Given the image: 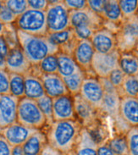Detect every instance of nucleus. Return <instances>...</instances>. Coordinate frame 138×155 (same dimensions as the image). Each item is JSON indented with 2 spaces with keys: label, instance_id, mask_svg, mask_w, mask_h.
<instances>
[{
  "label": "nucleus",
  "instance_id": "1",
  "mask_svg": "<svg viewBox=\"0 0 138 155\" xmlns=\"http://www.w3.org/2000/svg\"><path fill=\"white\" fill-rule=\"evenodd\" d=\"M82 128L77 120L54 121L45 131L48 144L63 155H69L74 149Z\"/></svg>",
  "mask_w": 138,
  "mask_h": 155
},
{
  "label": "nucleus",
  "instance_id": "2",
  "mask_svg": "<svg viewBox=\"0 0 138 155\" xmlns=\"http://www.w3.org/2000/svg\"><path fill=\"white\" fill-rule=\"evenodd\" d=\"M18 43L31 66H38L48 55L57 54L59 48L52 44L48 37H39L16 29Z\"/></svg>",
  "mask_w": 138,
  "mask_h": 155
},
{
  "label": "nucleus",
  "instance_id": "3",
  "mask_svg": "<svg viewBox=\"0 0 138 155\" xmlns=\"http://www.w3.org/2000/svg\"><path fill=\"white\" fill-rule=\"evenodd\" d=\"M14 25L17 30L34 36L46 37L48 34L46 12L43 10L29 8L22 15L17 17Z\"/></svg>",
  "mask_w": 138,
  "mask_h": 155
},
{
  "label": "nucleus",
  "instance_id": "4",
  "mask_svg": "<svg viewBox=\"0 0 138 155\" xmlns=\"http://www.w3.org/2000/svg\"><path fill=\"white\" fill-rule=\"evenodd\" d=\"M17 122L36 130H42L47 126V120L37 101L23 97L19 100Z\"/></svg>",
  "mask_w": 138,
  "mask_h": 155
},
{
  "label": "nucleus",
  "instance_id": "5",
  "mask_svg": "<svg viewBox=\"0 0 138 155\" xmlns=\"http://www.w3.org/2000/svg\"><path fill=\"white\" fill-rule=\"evenodd\" d=\"M45 12L48 34L71 28L70 9L65 5L64 1H49Z\"/></svg>",
  "mask_w": 138,
  "mask_h": 155
},
{
  "label": "nucleus",
  "instance_id": "6",
  "mask_svg": "<svg viewBox=\"0 0 138 155\" xmlns=\"http://www.w3.org/2000/svg\"><path fill=\"white\" fill-rule=\"evenodd\" d=\"M116 35L117 49L120 53L132 52L138 46V16L124 20Z\"/></svg>",
  "mask_w": 138,
  "mask_h": 155
},
{
  "label": "nucleus",
  "instance_id": "7",
  "mask_svg": "<svg viewBox=\"0 0 138 155\" xmlns=\"http://www.w3.org/2000/svg\"><path fill=\"white\" fill-rule=\"evenodd\" d=\"M119 58L118 49L106 54L95 53L91 66L92 75L98 78H108L111 72L119 68Z\"/></svg>",
  "mask_w": 138,
  "mask_h": 155
},
{
  "label": "nucleus",
  "instance_id": "8",
  "mask_svg": "<svg viewBox=\"0 0 138 155\" xmlns=\"http://www.w3.org/2000/svg\"><path fill=\"white\" fill-rule=\"evenodd\" d=\"M99 80L104 91L99 111L115 119L120 118V104L121 97L108 78H99Z\"/></svg>",
  "mask_w": 138,
  "mask_h": 155
},
{
  "label": "nucleus",
  "instance_id": "9",
  "mask_svg": "<svg viewBox=\"0 0 138 155\" xmlns=\"http://www.w3.org/2000/svg\"><path fill=\"white\" fill-rule=\"evenodd\" d=\"M79 95L98 111L104 95V91L98 77L87 75L84 79Z\"/></svg>",
  "mask_w": 138,
  "mask_h": 155
},
{
  "label": "nucleus",
  "instance_id": "10",
  "mask_svg": "<svg viewBox=\"0 0 138 155\" xmlns=\"http://www.w3.org/2000/svg\"><path fill=\"white\" fill-rule=\"evenodd\" d=\"M90 40L94 50L97 54H106L117 49L115 32L105 26L97 30Z\"/></svg>",
  "mask_w": 138,
  "mask_h": 155
},
{
  "label": "nucleus",
  "instance_id": "11",
  "mask_svg": "<svg viewBox=\"0 0 138 155\" xmlns=\"http://www.w3.org/2000/svg\"><path fill=\"white\" fill-rule=\"evenodd\" d=\"M70 20L71 28L88 26L98 30L104 26V20L94 13L90 8H86L80 10H70Z\"/></svg>",
  "mask_w": 138,
  "mask_h": 155
},
{
  "label": "nucleus",
  "instance_id": "12",
  "mask_svg": "<svg viewBox=\"0 0 138 155\" xmlns=\"http://www.w3.org/2000/svg\"><path fill=\"white\" fill-rule=\"evenodd\" d=\"M6 70L9 73H15L25 76L31 72L32 66L25 57L23 50L20 45L10 48L5 61Z\"/></svg>",
  "mask_w": 138,
  "mask_h": 155
},
{
  "label": "nucleus",
  "instance_id": "13",
  "mask_svg": "<svg viewBox=\"0 0 138 155\" xmlns=\"http://www.w3.org/2000/svg\"><path fill=\"white\" fill-rule=\"evenodd\" d=\"M19 100L11 94L0 95V130L17 122Z\"/></svg>",
  "mask_w": 138,
  "mask_h": 155
},
{
  "label": "nucleus",
  "instance_id": "14",
  "mask_svg": "<svg viewBox=\"0 0 138 155\" xmlns=\"http://www.w3.org/2000/svg\"><path fill=\"white\" fill-rule=\"evenodd\" d=\"M95 53L91 40H81L77 42L72 54L76 64L87 75L93 76L91 66Z\"/></svg>",
  "mask_w": 138,
  "mask_h": 155
},
{
  "label": "nucleus",
  "instance_id": "15",
  "mask_svg": "<svg viewBox=\"0 0 138 155\" xmlns=\"http://www.w3.org/2000/svg\"><path fill=\"white\" fill-rule=\"evenodd\" d=\"M38 130L16 122L6 128L1 129L0 134L14 147L22 146L27 141V139Z\"/></svg>",
  "mask_w": 138,
  "mask_h": 155
},
{
  "label": "nucleus",
  "instance_id": "16",
  "mask_svg": "<svg viewBox=\"0 0 138 155\" xmlns=\"http://www.w3.org/2000/svg\"><path fill=\"white\" fill-rule=\"evenodd\" d=\"M53 115L54 121L76 120L74 97L68 94L53 98Z\"/></svg>",
  "mask_w": 138,
  "mask_h": 155
},
{
  "label": "nucleus",
  "instance_id": "17",
  "mask_svg": "<svg viewBox=\"0 0 138 155\" xmlns=\"http://www.w3.org/2000/svg\"><path fill=\"white\" fill-rule=\"evenodd\" d=\"M74 104L76 120L83 127L90 129L96 121L97 113L98 110L88 102L84 100L79 94L74 97Z\"/></svg>",
  "mask_w": 138,
  "mask_h": 155
},
{
  "label": "nucleus",
  "instance_id": "18",
  "mask_svg": "<svg viewBox=\"0 0 138 155\" xmlns=\"http://www.w3.org/2000/svg\"><path fill=\"white\" fill-rule=\"evenodd\" d=\"M47 96L51 98L68 95L67 87L64 79L59 74H42L40 76Z\"/></svg>",
  "mask_w": 138,
  "mask_h": 155
},
{
  "label": "nucleus",
  "instance_id": "19",
  "mask_svg": "<svg viewBox=\"0 0 138 155\" xmlns=\"http://www.w3.org/2000/svg\"><path fill=\"white\" fill-rule=\"evenodd\" d=\"M120 117L129 127L138 126V98L121 97Z\"/></svg>",
  "mask_w": 138,
  "mask_h": 155
},
{
  "label": "nucleus",
  "instance_id": "20",
  "mask_svg": "<svg viewBox=\"0 0 138 155\" xmlns=\"http://www.w3.org/2000/svg\"><path fill=\"white\" fill-rule=\"evenodd\" d=\"M98 143L91 131L83 127L74 149L69 155H97Z\"/></svg>",
  "mask_w": 138,
  "mask_h": 155
},
{
  "label": "nucleus",
  "instance_id": "21",
  "mask_svg": "<svg viewBox=\"0 0 138 155\" xmlns=\"http://www.w3.org/2000/svg\"><path fill=\"white\" fill-rule=\"evenodd\" d=\"M24 76H25V97L37 101L44 95H46L40 76L33 74L31 71Z\"/></svg>",
  "mask_w": 138,
  "mask_h": 155
},
{
  "label": "nucleus",
  "instance_id": "22",
  "mask_svg": "<svg viewBox=\"0 0 138 155\" xmlns=\"http://www.w3.org/2000/svg\"><path fill=\"white\" fill-rule=\"evenodd\" d=\"M47 143L45 131L38 130L31 135L21 147L25 155H41Z\"/></svg>",
  "mask_w": 138,
  "mask_h": 155
},
{
  "label": "nucleus",
  "instance_id": "23",
  "mask_svg": "<svg viewBox=\"0 0 138 155\" xmlns=\"http://www.w3.org/2000/svg\"><path fill=\"white\" fill-rule=\"evenodd\" d=\"M56 56L58 59V74L62 78L72 76L82 71L76 64L72 55L59 51Z\"/></svg>",
  "mask_w": 138,
  "mask_h": 155
},
{
  "label": "nucleus",
  "instance_id": "24",
  "mask_svg": "<svg viewBox=\"0 0 138 155\" xmlns=\"http://www.w3.org/2000/svg\"><path fill=\"white\" fill-rule=\"evenodd\" d=\"M102 18L105 22L120 26L124 21V17L118 0H107Z\"/></svg>",
  "mask_w": 138,
  "mask_h": 155
},
{
  "label": "nucleus",
  "instance_id": "25",
  "mask_svg": "<svg viewBox=\"0 0 138 155\" xmlns=\"http://www.w3.org/2000/svg\"><path fill=\"white\" fill-rule=\"evenodd\" d=\"M119 68L126 76L138 75V57L133 51L120 53Z\"/></svg>",
  "mask_w": 138,
  "mask_h": 155
},
{
  "label": "nucleus",
  "instance_id": "26",
  "mask_svg": "<svg viewBox=\"0 0 138 155\" xmlns=\"http://www.w3.org/2000/svg\"><path fill=\"white\" fill-rule=\"evenodd\" d=\"M35 71L31 69V72L40 76L42 74H57L58 73V59L56 54L48 55L45 59H43L40 62L38 66L32 67Z\"/></svg>",
  "mask_w": 138,
  "mask_h": 155
},
{
  "label": "nucleus",
  "instance_id": "27",
  "mask_svg": "<svg viewBox=\"0 0 138 155\" xmlns=\"http://www.w3.org/2000/svg\"><path fill=\"white\" fill-rule=\"evenodd\" d=\"M47 37L52 44L59 48V50H60V48L66 46L70 42H73L74 40L76 39L74 35L73 28H70V29L62 31L59 32L48 34Z\"/></svg>",
  "mask_w": 138,
  "mask_h": 155
},
{
  "label": "nucleus",
  "instance_id": "28",
  "mask_svg": "<svg viewBox=\"0 0 138 155\" xmlns=\"http://www.w3.org/2000/svg\"><path fill=\"white\" fill-rule=\"evenodd\" d=\"M9 94L21 99L25 97V76L9 73Z\"/></svg>",
  "mask_w": 138,
  "mask_h": 155
},
{
  "label": "nucleus",
  "instance_id": "29",
  "mask_svg": "<svg viewBox=\"0 0 138 155\" xmlns=\"http://www.w3.org/2000/svg\"><path fill=\"white\" fill-rule=\"evenodd\" d=\"M118 92L120 97H130L138 98V75L126 76Z\"/></svg>",
  "mask_w": 138,
  "mask_h": 155
},
{
  "label": "nucleus",
  "instance_id": "30",
  "mask_svg": "<svg viewBox=\"0 0 138 155\" xmlns=\"http://www.w3.org/2000/svg\"><path fill=\"white\" fill-rule=\"evenodd\" d=\"M86 76H87V74L81 71L78 73L72 75V76L63 78L70 95L75 97L79 94L81 85H82V82H83Z\"/></svg>",
  "mask_w": 138,
  "mask_h": 155
},
{
  "label": "nucleus",
  "instance_id": "31",
  "mask_svg": "<svg viewBox=\"0 0 138 155\" xmlns=\"http://www.w3.org/2000/svg\"><path fill=\"white\" fill-rule=\"evenodd\" d=\"M109 148L114 155H129L126 134H120L107 140Z\"/></svg>",
  "mask_w": 138,
  "mask_h": 155
},
{
  "label": "nucleus",
  "instance_id": "32",
  "mask_svg": "<svg viewBox=\"0 0 138 155\" xmlns=\"http://www.w3.org/2000/svg\"><path fill=\"white\" fill-rule=\"evenodd\" d=\"M39 108L41 109L42 114L47 120V126L51 125L54 120V115H53V98L44 95L41 98L37 100Z\"/></svg>",
  "mask_w": 138,
  "mask_h": 155
},
{
  "label": "nucleus",
  "instance_id": "33",
  "mask_svg": "<svg viewBox=\"0 0 138 155\" xmlns=\"http://www.w3.org/2000/svg\"><path fill=\"white\" fill-rule=\"evenodd\" d=\"M119 4L121 9L124 20L131 18L137 15L138 0H120Z\"/></svg>",
  "mask_w": 138,
  "mask_h": 155
},
{
  "label": "nucleus",
  "instance_id": "34",
  "mask_svg": "<svg viewBox=\"0 0 138 155\" xmlns=\"http://www.w3.org/2000/svg\"><path fill=\"white\" fill-rule=\"evenodd\" d=\"M129 155H138V126L130 127L126 133Z\"/></svg>",
  "mask_w": 138,
  "mask_h": 155
},
{
  "label": "nucleus",
  "instance_id": "35",
  "mask_svg": "<svg viewBox=\"0 0 138 155\" xmlns=\"http://www.w3.org/2000/svg\"><path fill=\"white\" fill-rule=\"evenodd\" d=\"M4 4L17 17L29 8L28 0H5Z\"/></svg>",
  "mask_w": 138,
  "mask_h": 155
},
{
  "label": "nucleus",
  "instance_id": "36",
  "mask_svg": "<svg viewBox=\"0 0 138 155\" xmlns=\"http://www.w3.org/2000/svg\"><path fill=\"white\" fill-rule=\"evenodd\" d=\"M73 31H74V35H75L76 40L81 41V40H90L93 33L97 30L92 27L81 26V27L73 28Z\"/></svg>",
  "mask_w": 138,
  "mask_h": 155
},
{
  "label": "nucleus",
  "instance_id": "37",
  "mask_svg": "<svg viewBox=\"0 0 138 155\" xmlns=\"http://www.w3.org/2000/svg\"><path fill=\"white\" fill-rule=\"evenodd\" d=\"M126 76L125 75V73L122 71L120 68H117V69H115L114 71H113L110 73L108 79L110 81L111 83L113 84V87L116 88L117 90H119L121 87Z\"/></svg>",
  "mask_w": 138,
  "mask_h": 155
},
{
  "label": "nucleus",
  "instance_id": "38",
  "mask_svg": "<svg viewBox=\"0 0 138 155\" xmlns=\"http://www.w3.org/2000/svg\"><path fill=\"white\" fill-rule=\"evenodd\" d=\"M10 51V47L4 36L0 37V69H6V58Z\"/></svg>",
  "mask_w": 138,
  "mask_h": 155
},
{
  "label": "nucleus",
  "instance_id": "39",
  "mask_svg": "<svg viewBox=\"0 0 138 155\" xmlns=\"http://www.w3.org/2000/svg\"><path fill=\"white\" fill-rule=\"evenodd\" d=\"M9 94V72L0 69V95Z\"/></svg>",
  "mask_w": 138,
  "mask_h": 155
},
{
  "label": "nucleus",
  "instance_id": "40",
  "mask_svg": "<svg viewBox=\"0 0 138 155\" xmlns=\"http://www.w3.org/2000/svg\"><path fill=\"white\" fill-rule=\"evenodd\" d=\"M17 16L14 15L9 9H8L4 4H3V7L0 10V21L5 25H14L16 21Z\"/></svg>",
  "mask_w": 138,
  "mask_h": 155
},
{
  "label": "nucleus",
  "instance_id": "41",
  "mask_svg": "<svg viewBox=\"0 0 138 155\" xmlns=\"http://www.w3.org/2000/svg\"><path fill=\"white\" fill-rule=\"evenodd\" d=\"M107 0H87V7L102 17Z\"/></svg>",
  "mask_w": 138,
  "mask_h": 155
},
{
  "label": "nucleus",
  "instance_id": "42",
  "mask_svg": "<svg viewBox=\"0 0 138 155\" xmlns=\"http://www.w3.org/2000/svg\"><path fill=\"white\" fill-rule=\"evenodd\" d=\"M64 4L70 10H80L87 8V0H65Z\"/></svg>",
  "mask_w": 138,
  "mask_h": 155
},
{
  "label": "nucleus",
  "instance_id": "43",
  "mask_svg": "<svg viewBox=\"0 0 138 155\" xmlns=\"http://www.w3.org/2000/svg\"><path fill=\"white\" fill-rule=\"evenodd\" d=\"M49 4L48 0H28V5L30 8H33L37 10L45 11Z\"/></svg>",
  "mask_w": 138,
  "mask_h": 155
},
{
  "label": "nucleus",
  "instance_id": "44",
  "mask_svg": "<svg viewBox=\"0 0 138 155\" xmlns=\"http://www.w3.org/2000/svg\"><path fill=\"white\" fill-rule=\"evenodd\" d=\"M13 147L0 134V155H12Z\"/></svg>",
  "mask_w": 138,
  "mask_h": 155
},
{
  "label": "nucleus",
  "instance_id": "45",
  "mask_svg": "<svg viewBox=\"0 0 138 155\" xmlns=\"http://www.w3.org/2000/svg\"><path fill=\"white\" fill-rule=\"evenodd\" d=\"M97 155H114L112 150L109 148L107 141L98 143L97 146Z\"/></svg>",
  "mask_w": 138,
  "mask_h": 155
},
{
  "label": "nucleus",
  "instance_id": "46",
  "mask_svg": "<svg viewBox=\"0 0 138 155\" xmlns=\"http://www.w3.org/2000/svg\"><path fill=\"white\" fill-rule=\"evenodd\" d=\"M41 155H63L61 153H59L58 150L52 147L50 145L47 143V145L44 147Z\"/></svg>",
  "mask_w": 138,
  "mask_h": 155
},
{
  "label": "nucleus",
  "instance_id": "47",
  "mask_svg": "<svg viewBox=\"0 0 138 155\" xmlns=\"http://www.w3.org/2000/svg\"><path fill=\"white\" fill-rule=\"evenodd\" d=\"M12 155H25L22 147L21 146H17V147H13Z\"/></svg>",
  "mask_w": 138,
  "mask_h": 155
},
{
  "label": "nucleus",
  "instance_id": "48",
  "mask_svg": "<svg viewBox=\"0 0 138 155\" xmlns=\"http://www.w3.org/2000/svg\"><path fill=\"white\" fill-rule=\"evenodd\" d=\"M6 31V25L3 24L1 21H0V37L1 36H4V33Z\"/></svg>",
  "mask_w": 138,
  "mask_h": 155
},
{
  "label": "nucleus",
  "instance_id": "49",
  "mask_svg": "<svg viewBox=\"0 0 138 155\" xmlns=\"http://www.w3.org/2000/svg\"><path fill=\"white\" fill-rule=\"evenodd\" d=\"M133 52H134L135 54H136V56H137V57H138V46L136 47V48H135V50L133 51Z\"/></svg>",
  "mask_w": 138,
  "mask_h": 155
},
{
  "label": "nucleus",
  "instance_id": "50",
  "mask_svg": "<svg viewBox=\"0 0 138 155\" xmlns=\"http://www.w3.org/2000/svg\"><path fill=\"white\" fill-rule=\"evenodd\" d=\"M3 4H4V1H1L0 0V10H1V8L3 7Z\"/></svg>",
  "mask_w": 138,
  "mask_h": 155
}]
</instances>
